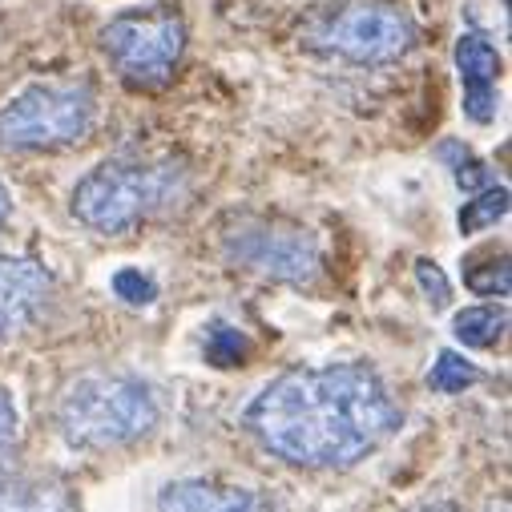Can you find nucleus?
Instances as JSON below:
<instances>
[{
    "instance_id": "f257e3e1",
    "label": "nucleus",
    "mask_w": 512,
    "mask_h": 512,
    "mask_svg": "<svg viewBox=\"0 0 512 512\" xmlns=\"http://www.w3.org/2000/svg\"><path fill=\"white\" fill-rule=\"evenodd\" d=\"M242 424L299 468H347L400 428V408L367 363L295 367L246 404Z\"/></svg>"
},
{
    "instance_id": "f03ea898",
    "label": "nucleus",
    "mask_w": 512,
    "mask_h": 512,
    "mask_svg": "<svg viewBox=\"0 0 512 512\" xmlns=\"http://www.w3.org/2000/svg\"><path fill=\"white\" fill-rule=\"evenodd\" d=\"M158 420H162V408H158L154 388L146 379L121 375V371H93V375L73 379L57 408L65 444L81 452L125 448L150 436Z\"/></svg>"
},
{
    "instance_id": "7ed1b4c3",
    "label": "nucleus",
    "mask_w": 512,
    "mask_h": 512,
    "mask_svg": "<svg viewBox=\"0 0 512 512\" xmlns=\"http://www.w3.org/2000/svg\"><path fill=\"white\" fill-rule=\"evenodd\" d=\"M186 170L174 162H134V158H113L89 170L69 206L73 218L97 234H130L154 214H166L186 198Z\"/></svg>"
},
{
    "instance_id": "20e7f679",
    "label": "nucleus",
    "mask_w": 512,
    "mask_h": 512,
    "mask_svg": "<svg viewBox=\"0 0 512 512\" xmlns=\"http://www.w3.org/2000/svg\"><path fill=\"white\" fill-rule=\"evenodd\" d=\"M97 97L85 81H41L21 89L0 109V146L61 150L93 134Z\"/></svg>"
},
{
    "instance_id": "39448f33",
    "label": "nucleus",
    "mask_w": 512,
    "mask_h": 512,
    "mask_svg": "<svg viewBox=\"0 0 512 512\" xmlns=\"http://www.w3.org/2000/svg\"><path fill=\"white\" fill-rule=\"evenodd\" d=\"M101 49L109 53L113 69L138 85V89H162L186 49V21L174 5H154V9H134L121 13L105 25Z\"/></svg>"
},
{
    "instance_id": "423d86ee",
    "label": "nucleus",
    "mask_w": 512,
    "mask_h": 512,
    "mask_svg": "<svg viewBox=\"0 0 512 512\" xmlns=\"http://www.w3.org/2000/svg\"><path fill=\"white\" fill-rule=\"evenodd\" d=\"M319 45L355 65H383L416 45V25L408 21V13L383 5V0H351L323 25Z\"/></svg>"
},
{
    "instance_id": "0eeeda50",
    "label": "nucleus",
    "mask_w": 512,
    "mask_h": 512,
    "mask_svg": "<svg viewBox=\"0 0 512 512\" xmlns=\"http://www.w3.org/2000/svg\"><path fill=\"white\" fill-rule=\"evenodd\" d=\"M226 259L242 271H254L279 283H311L319 275V242L283 222H242L226 234Z\"/></svg>"
},
{
    "instance_id": "6e6552de",
    "label": "nucleus",
    "mask_w": 512,
    "mask_h": 512,
    "mask_svg": "<svg viewBox=\"0 0 512 512\" xmlns=\"http://www.w3.org/2000/svg\"><path fill=\"white\" fill-rule=\"evenodd\" d=\"M53 295V275L37 259L0 254V339L21 335Z\"/></svg>"
},
{
    "instance_id": "1a4fd4ad",
    "label": "nucleus",
    "mask_w": 512,
    "mask_h": 512,
    "mask_svg": "<svg viewBox=\"0 0 512 512\" xmlns=\"http://www.w3.org/2000/svg\"><path fill=\"white\" fill-rule=\"evenodd\" d=\"M158 512H267L263 496L214 476H186L158 492Z\"/></svg>"
},
{
    "instance_id": "9d476101",
    "label": "nucleus",
    "mask_w": 512,
    "mask_h": 512,
    "mask_svg": "<svg viewBox=\"0 0 512 512\" xmlns=\"http://www.w3.org/2000/svg\"><path fill=\"white\" fill-rule=\"evenodd\" d=\"M456 69L464 81V113L476 125H488L496 117V77H500V53L484 33H464L456 41Z\"/></svg>"
},
{
    "instance_id": "9b49d317",
    "label": "nucleus",
    "mask_w": 512,
    "mask_h": 512,
    "mask_svg": "<svg viewBox=\"0 0 512 512\" xmlns=\"http://www.w3.org/2000/svg\"><path fill=\"white\" fill-rule=\"evenodd\" d=\"M0 512H81V500L57 472H0Z\"/></svg>"
},
{
    "instance_id": "f8f14e48",
    "label": "nucleus",
    "mask_w": 512,
    "mask_h": 512,
    "mask_svg": "<svg viewBox=\"0 0 512 512\" xmlns=\"http://www.w3.org/2000/svg\"><path fill=\"white\" fill-rule=\"evenodd\" d=\"M508 327V311L504 307H464L456 319H452V335L464 343V347H492Z\"/></svg>"
},
{
    "instance_id": "ddd939ff",
    "label": "nucleus",
    "mask_w": 512,
    "mask_h": 512,
    "mask_svg": "<svg viewBox=\"0 0 512 512\" xmlns=\"http://www.w3.org/2000/svg\"><path fill=\"white\" fill-rule=\"evenodd\" d=\"M464 283L468 291L476 295H488V299H504L508 295V254H472L464 263Z\"/></svg>"
},
{
    "instance_id": "4468645a",
    "label": "nucleus",
    "mask_w": 512,
    "mask_h": 512,
    "mask_svg": "<svg viewBox=\"0 0 512 512\" xmlns=\"http://www.w3.org/2000/svg\"><path fill=\"white\" fill-rule=\"evenodd\" d=\"M508 214V186H484V190H476L472 194V202H464V210H460V234H480V230H488V226H496L500 218Z\"/></svg>"
},
{
    "instance_id": "2eb2a0df",
    "label": "nucleus",
    "mask_w": 512,
    "mask_h": 512,
    "mask_svg": "<svg viewBox=\"0 0 512 512\" xmlns=\"http://www.w3.org/2000/svg\"><path fill=\"white\" fill-rule=\"evenodd\" d=\"M472 383H480V367L468 363L460 351H440L432 371H428V388L432 392H444V396H456L464 388H472Z\"/></svg>"
},
{
    "instance_id": "dca6fc26",
    "label": "nucleus",
    "mask_w": 512,
    "mask_h": 512,
    "mask_svg": "<svg viewBox=\"0 0 512 512\" xmlns=\"http://www.w3.org/2000/svg\"><path fill=\"white\" fill-rule=\"evenodd\" d=\"M440 162H448V166H452L456 186H460L464 194H476V190L492 186L488 166H484L480 158H472V150H468V146H460V142H444V146H440Z\"/></svg>"
},
{
    "instance_id": "f3484780",
    "label": "nucleus",
    "mask_w": 512,
    "mask_h": 512,
    "mask_svg": "<svg viewBox=\"0 0 512 512\" xmlns=\"http://www.w3.org/2000/svg\"><path fill=\"white\" fill-rule=\"evenodd\" d=\"M246 351H250V339H246L242 331H234V327H226V323L210 327L206 359H210L214 367H234V363H242V359H246Z\"/></svg>"
},
{
    "instance_id": "a211bd4d",
    "label": "nucleus",
    "mask_w": 512,
    "mask_h": 512,
    "mask_svg": "<svg viewBox=\"0 0 512 512\" xmlns=\"http://www.w3.org/2000/svg\"><path fill=\"white\" fill-rule=\"evenodd\" d=\"M113 295L121 299V303H130V307H150L154 299H158V283L150 279V275H142V271H117L113 275Z\"/></svg>"
},
{
    "instance_id": "6ab92c4d",
    "label": "nucleus",
    "mask_w": 512,
    "mask_h": 512,
    "mask_svg": "<svg viewBox=\"0 0 512 512\" xmlns=\"http://www.w3.org/2000/svg\"><path fill=\"white\" fill-rule=\"evenodd\" d=\"M416 279H420V291H424V299L440 311V307H448V299H452V287H448V279H444V271L436 267V263H428V259H420L416 263Z\"/></svg>"
},
{
    "instance_id": "aec40b11",
    "label": "nucleus",
    "mask_w": 512,
    "mask_h": 512,
    "mask_svg": "<svg viewBox=\"0 0 512 512\" xmlns=\"http://www.w3.org/2000/svg\"><path fill=\"white\" fill-rule=\"evenodd\" d=\"M13 440H17V404L5 388H0V448L13 444Z\"/></svg>"
},
{
    "instance_id": "412c9836",
    "label": "nucleus",
    "mask_w": 512,
    "mask_h": 512,
    "mask_svg": "<svg viewBox=\"0 0 512 512\" xmlns=\"http://www.w3.org/2000/svg\"><path fill=\"white\" fill-rule=\"evenodd\" d=\"M9 214H13V198H9L5 182H0V226H5V222H9Z\"/></svg>"
},
{
    "instance_id": "4be33fe9",
    "label": "nucleus",
    "mask_w": 512,
    "mask_h": 512,
    "mask_svg": "<svg viewBox=\"0 0 512 512\" xmlns=\"http://www.w3.org/2000/svg\"><path fill=\"white\" fill-rule=\"evenodd\" d=\"M416 512H460L456 504H444V500H436V504H420Z\"/></svg>"
},
{
    "instance_id": "5701e85b",
    "label": "nucleus",
    "mask_w": 512,
    "mask_h": 512,
    "mask_svg": "<svg viewBox=\"0 0 512 512\" xmlns=\"http://www.w3.org/2000/svg\"><path fill=\"white\" fill-rule=\"evenodd\" d=\"M500 512H508V508H504V504H500Z\"/></svg>"
}]
</instances>
